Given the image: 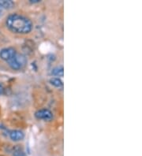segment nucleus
I'll return each instance as SVG.
<instances>
[{
  "label": "nucleus",
  "mask_w": 142,
  "mask_h": 156,
  "mask_svg": "<svg viewBox=\"0 0 142 156\" xmlns=\"http://www.w3.org/2000/svg\"><path fill=\"white\" fill-rule=\"evenodd\" d=\"M6 25L9 30L18 34H27L32 29V21L18 13L9 14L6 18Z\"/></svg>",
  "instance_id": "1"
},
{
  "label": "nucleus",
  "mask_w": 142,
  "mask_h": 156,
  "mask_svg": "<svg viewBox=\"0 0 142 156\" xmlns=\"http://www.w3.org/2000/svg\"><path fill=\"white\" fill-rule=\"evenodd\" d=\"M7 63L10 68L14 70H18L26 65L27 59L25 55L17 53L13 58L7 61Z\"/></svg>",
  "instance_id": "2"
},
{
  "label": "nucleus",
  "mask_w": 142,
  "mask_h": 156,
  "mask_svg": "<svg viewBox=\"0 0 142 156\" xmlns=\"http://www.w3.org/2000/svg\"><path fill=\"white\" fill-rule=\"evenodd\" d=\"M17 54L16 50L13 48H7L0 51V58L5 61H9L11 58H13L15 55Z\"/></svg>",
  "instance_id": "3"
},
{
  "label": "nucleus",
  "mask_w": 142,
  "mask_h": 156,
  "mask_svg": "<svg viewBox=\"0 0 142 156\" xmlns=\"http://www.w3.org/2000/svg\"><path fill=\"white\" fill-rule=\"evenodd\" d=\"M35 116L38 119H42V120H51L53 118V114L51 111L48 109H41L36 112Z\"/></svg>",
  "instance_id": "4"
},
{
  "label": "nucleus",
  "mask_w": 142,
  "mask_h": 156,
  "mask_svg": "<svg viewBox=\"0 0 142 156\" xmlns=\"http://www.w3.org/2000/svg\"><path fill=\"white\" fill-rule=\"evenodd\" d=\"M24 136H25L24 133L21 131H20V130H13L9 133L10 139L13 141L21 140L24 138Z\"/></svg>",
  "instance_id": "5"
},
{
  "label": "nucleus",
  "mask_w": 142,
  "mask_h": 156,
  "mask_svg": "<svg viewBox=\"0 0 142 156\" xmlns=\"http://www.w3.org/2000/svg\"><path fill=\"white\" fill-rule=\"evenodd\" d=\"M13 6H14V3L12 1H6V0L0 1V7H2L4 9H11Z\"/></svg>",
  "instance_id": "6"
},
{
  "label": "nucleus",
  "mask_w": 142,
  "mask_h": 156,
  "mask_svg": "<svg viewBox=\"0 0 142 156\" xmlns=\"http://www.w3.org/2000/svg\"><path fill=\"white\" fill-rule=\"evenodd\" d=\"M63 73H64V69H63V66L56 67V68L53 69L51 71V74L55 75V76H63Z\"/></svg>",
  "instance_id": "7"
},
{
  "label": "nucleus",
  "mask_w": 142,
  "mask_h": 156,
  "mask_svg": "<svg viewBox=\"0 0 142 156\" xmlns=\"http://www.w3.org/2000/svg\"><path fill=\"white\" fill-rule=\"evenodd\" d=\"M50 83L55 87H57V88H60L62 87L63 84V81L59 79V78H56V77H53L51 78V80H50Z\"/></svg>",
  "instance_id": "8"
},
{
  "label": "nucleus",
  "mask_w": 142,
  "mask_h": 156,
  "mask_svg": "<svg viewBox=\"0 0 142 156\" xmlns=\"http://www.w3.org/2000/svg\"><path fill=\"white\" fill-rule=\"evenodd\" d=\"M13 155L14 156H25L24 152H23L22 151H21L20 149H16L14 151V153H13Z\"/></svg>",
  "instance_id": "9"
},
{
  "label": "nucleus",
  "mask_w": 142,
  "mask_h": 156,
  "mask_svg": "<svg viewBox=\"0 0 142 156\" xmlns=\"http://www.w3.org/2000/svg\"><path fill=\"white\" fill-rule=\"evenodd\" d=\"M3 91H4L3 87H2V84H0V95H2V94H3Z\"/></svg>",
  "instance_id": "10"
},
{
  "label": "nucleus",
  "mask_w": 142,
  "mask_h": 156,
  "mask_svg": "<svg viewBox=\"0 0 142 156\" xmlns=\"http://www.w3.org/2000/svg\"><path fill=\"white\" fill-rule=\"evenodd\" d=\"M40 0H30V2H32V3H35V2H39Z\"/></svg>",
  "instance_id": "11"
}]
</instances>
